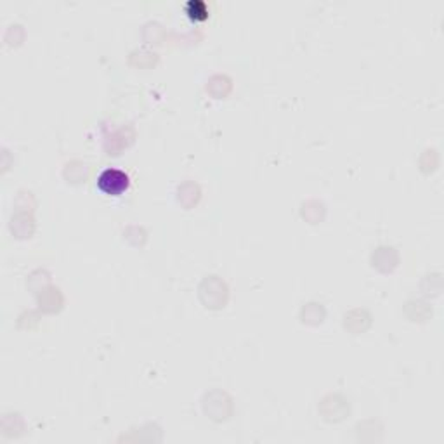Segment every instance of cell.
<instances>
[{
    "label": "cell",
    "instance_id": "1",
    "mask_svg": "<svg viewBox=\"0 0 444 444\" xmlns=\"http://www.w3.org/2000/svg\"><path fill=\"white\" fill-rule=\"evenodd\" d=\"M97 186L108 195H119L128 186L127 174L121 172L119 169H108L101 174L97 179Z\"/></svg>",
    "mask_w": 444,
    "mask_h": 444
}]
</instances>
